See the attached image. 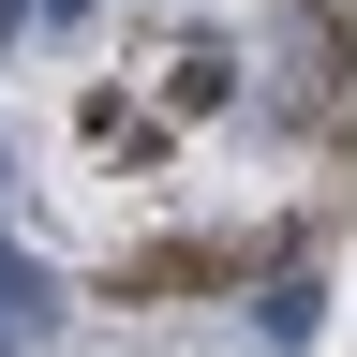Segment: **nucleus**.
I'll return each mask as SVG.
<instances>
[{"label": "nucleus", "mask_w": 357, "mask_h": 357, "mask_svg": "<svg viewBox=\"0 0 357 357\" xmlns=\"http://www.w3.org/2000/svg\"><path fill=\"white\" fill-rule=\"evenodd\" d=\"M60 15H89V0H60Z\"/></svg>", "instance_id": "nucleus-2"}, {"label": "nucleus", "mask_w": 357, "mask_h": 357, "mask_svg": "<svg viewBox=\"0 0 357 357\" xmlns=\"http://www.w3.org/2000/svg\"><path fill=\"white\" fill-rule=\"evenodd\" d=\"M15 30H30V0H0V45H15Z\"/></svg>", "instance_id": "nucleus-1"}]
</instances>
